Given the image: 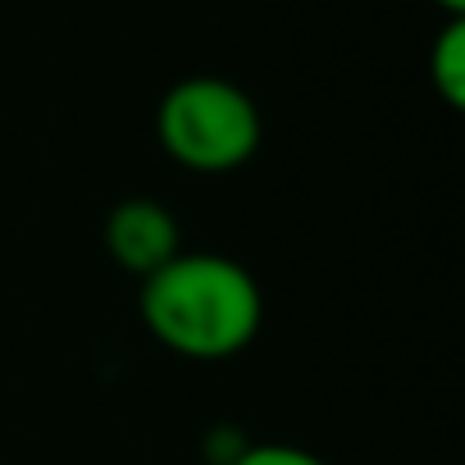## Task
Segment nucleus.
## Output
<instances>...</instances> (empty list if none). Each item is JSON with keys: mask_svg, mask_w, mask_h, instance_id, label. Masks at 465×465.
Masks as SVG:
<instances>
[{"mask_svg": "<svg viewBox=\"0 0 465 465\" xmlns=\"http://www.w3.org/2000/svg\"><path fill=\"white\" fill-rule=\"evenodd\" d=\"M137 311L151 338L183 361L242 356L265 324L256 274L219 252H178L169 265L146 274Z\"/></svg>", "mask_w": 465, "mask_h": 465, "instance_id": "f257e3e1", "label": "nucleus"}, {"mask_svg": "<svg viewBox=\"0 0 465 465\" xmlns=\"http://www.w3.org/2000/svg\"><path fill=\"white\" fill-rule=\"evenodd\" d=\"M265 124L256 101L228 78H183L160 96L155 142L192 173H232L261 151Z\"/></svg>", "mask_w": 465, "mask_h": 465, "instance_id": "f03ea898", "label": "nucleus"}, {"mask_svg": "<svg viewBox=\"0 0 465 465\" xmlns=\"http://www.w3.org/2000/svg\"><path fill=\"white\" fill-rule=\"evenodd\" d=\"M105 252L114 256L119 270H128L133 279H146L183 252V228L164 201L128 196L105 214Z\"/></svg>", "mask_w": 465, "mask_h": 465, "instance_id": "7ed1b4c3", "label": "nucleus"}, {"mask_svg": "<svg viewBox=\"0 0 465 465\" xmlns=\"http://www.w3.org/2000/svg\"><path fill=\"white\" fill-rule=\"evenodd\" d=\"M429 83L442 96V105H465V15L447 19L442 33L429 46Z\"/></svg>", "mask_w": 465, "mask_h": 465, "instance_id": "20e7f679", "label": "nucleus"}, {"mask_svg": "<svg viewBox=\"0 0 465 465\" xmlns=\"http://www.w3.org/2000/svg\"><path fill=\"white\" fill-rule=\"evenodd\" d=\"M228 465H329V460L292 442H247Z\"/></svg>", "mask_w": 465, "mask_h": 465, "instance_id": "39448f33", "label": "nucleus"}, {"mask_svg": "<svg viewBox=\"0 0 465 465\" xmlns=\"http://www.w3.org/2000/svg\"><path fill=\"white\" fill-rule=\"evenodd\" d=\"M433 5L447 15V19H456V15H465V0H433Z\"/></svg>", "mask_w": 465, "mask_h": 465, "instance_id": "423d86ee", "label": "nucleus"}]
</instances>
